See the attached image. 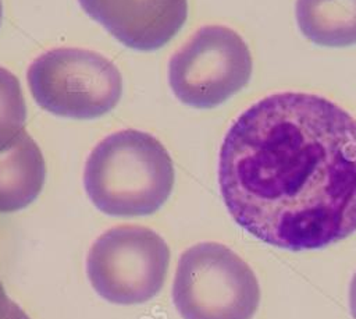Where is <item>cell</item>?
Returning <instances> with one entry per match:
<instances>
[{"instance_id":"cell-1","label":"cell","mask_w":356,"mask_h":319,"mask_svg":"<svg viewBox=\"0 0 356 319\" xmlns=\"http://www.w3.org/2000/svg\"><path fill=\"white\" fill-rule=\"evenodd\" d=\"M218 185L235 223L266 244L345 240L356 231V118L313 93L266 96L225 134Z\"/></svg>"},{"instance_id":"cell-2","label":"cell","mask_w":356,"mask_h":319,"mask_svg":"<svg viewBox=\"0 0 356 319\" xmlns=\"http://www.w3.org/2000/svg\"><path fill=\"white\" fill-rule=\"evenodd\" d=\"M174 164L163 143L139 130L110 134L90 152L83 187L92 203L118 217L147 216L171 195Z\"/></svg>"},{"instance_id":"cell-3","label":"cell","mask_w":356,"mask_h":319,"mask_svg":"<svg viewBox=\"0 0 356 319\" xmlns=\"http://www.w3.org/2000/svg\"><path fill=\"white\" fill-rule=\"evenodd\" d=\"M172 301L184 319H252L260 287L250 266L232 249L200 242L178 260Z\"/></svg>"},{"instance_id":"cell-4","label":"cell","mask_w":356,"mask_h":319,"mask_svg":"<svg viewBox=\"0 0 356 319\" xmlns=\"http://www.w3.org/2000/svg\"><path fill=\"white\" fill-rule=\"evenodd\" d=\"M31 95L46 111L92 120L111 111L122 95V77L100 53L57 47L38 56L26 72Z\"/></svg>"},{"instance_id":"cell-5","label":"cell","mask_w":356,"mask_h":319,"mask_svg":"<svg viewBox=\"0 0 356 319\" xmlns=\"http://www.w3.org/2000/svg\"><path fill=\"white\" fill-rule=\"evenodd\" d=\"M170 263L165 241L143 226L124 224L90 247L86 273L95 291L118 305L142 304L159 294Z\"/></svg>"},{"instance_id":"cell-6","label":"cell","mask_w":356,"mask_h":319,"mask_svg":"<svg viewBox=\"0 0 356 319\" xmlns=\"http://www.w3.org/2000/svg\"><path fill=\"white\" fill-rule=\"evenodd\" d=\"M252 68L250 50L238 32L207 25L170 59L168 84L184 104L213 109L248 85Z\"/></svg>"},{"instance_id":"cell-7","label":"cell","mask_w":356,"mask_h":319,"mask_svg":"<svg viewBox=\"0 0 356 319\" xmlns=\"http://www.w3.org/2000/svg\"><path fill=\"white\" fill-rule=\"evenodd\" d=\"M124 46L152 52L167 45L188 18V0H78Z\"/></svg>"},{"instance_id":"cell-8","label":"cell","mask_w":356,"mask_h":319,"mask_svg":"<svg viewBox=\"0 0 356 319\" xmlns=\"http://www.w3.org/2000/svg\"><path fill=\"white\" fill-rule=\"evenodd\" d=\"M46 180L43 155L33 138L22 131L15 142L0 153V213H11L31 205Z\"/></svg>"},{"instance_id":"cell-9","label":"cell","mask_w":356,"mask_h":319,"mask_svg":"<svg viewBox=\"0 0 356 319\" xmlns=\"http://www.w3.org/2000/svg\"><path fill=\"white\" fill-rule=\"evenodd\" d=\"M295 14L300 32L314 45H356V0H296Z\"/></svg>"},{"instance_id":"cell-10","label":"cell","mask_w":356,"mask_h":319,"mask_svg":"<svg viewBox=\"0 0 356 319\" xmlns=\"http://www.w3.org/2000/svg\"><path fill=\"white\" fill-rule=\"evenodd\" d=\"M26 123V104L19 79L0 67V153L8 149Z\"/></svg>"},{"instance_id":"cell-11","label":"cell","mask_w":356,"mask_h":319,"mask_svg":"<svg viewBox=\"0 0 356 319\" xmlns=\"http://www.w3.org/2000/svg\"><path fill=\"white\" fill-rule=\"evenodd\" d=\"M0 319H31L6 293L0 281Z\"/></svg>"},{"instance_id":"cell-12","label":"cell","mask_w":356,"mask_h":319,"mask_svg":"<svg viewBox=\"0 0 356 319\" xmlns=\"http://www.w3.org/2000/svg\"><path fill=\"white\" fill-rule=\"evenodd\" d=\"M349 306H350V313L353 319H356V273L353 274L350 287H349Z\"/></svg>"},{"instance_id":"cell-13","label":"cell","mask_w":356,"mask_h":319,"mask_svg":"<svg viewBox=\"0 0 356 319\" xmlns=\"http://www.w3.org/2000/svg\"><path fill=\"white\" fill-rule=\"evenodd\" d=\"M1 18H3V3L0 0V25H1Z\"/></svg>"}]
</instances>
